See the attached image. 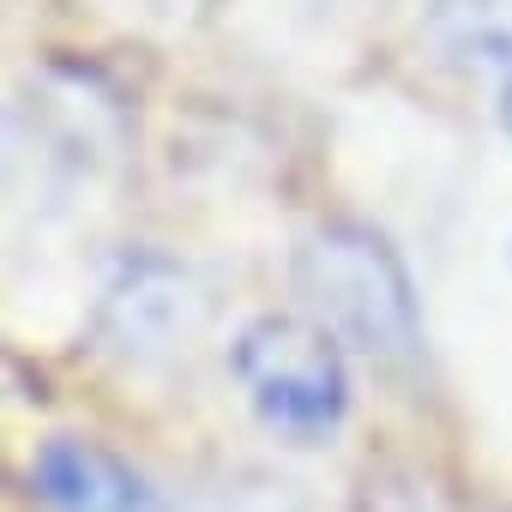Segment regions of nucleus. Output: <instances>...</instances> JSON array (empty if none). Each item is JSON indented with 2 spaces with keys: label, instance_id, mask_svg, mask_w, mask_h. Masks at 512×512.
Returning a JSON list of instances; mask_svg holds the SVG:
<instances>
[{
  "label": "nucleus",
  "instance_id": "1",
  "mask_svg": "<svg viewBox=\"0 0 512 512\" xmlns=\"http://www.w3.org/2000/svg\"><path fill=\"white\" fill-rule=\"evenodd\" d=\"M296 296L308 302L314 326L338 344L362 350L368 362H416L422 356V308L392 241L368 223H320L296 241L290 260Z\"/></svg>",
  "mask_w": 512,
  "mask_h": 512
},
{
  "label": "nucleus",
  "instance_id": "2",
  "mask_svg": "<svg viewBox=\"0 0 512 512\" xmlns=\"http://www.w3.org/2000/svg\"><path fill=\"white\" fill-rule=\"evenodd\" d=\"M229 368L266 428L290 440H326L350 410V374L338 338L302 314H260L229 344Z\"/></svg>",
  "mask_w": 512,
  "mask_h": 512
},
{
  "label": "nucleus",
  "instance_id": "3",
  "mask_svg": "<svg viewBox=\"0 0 512 512\" xmlns=\"http://www.w3.org/2000/svg\"><path fill=\"white\" fill-rule=\"evenodd\" d=\"M205 320V296L187 278V266L163 260V253H133L115 272V284L103 290V350H115L121 362H163L175 356Z\"/></svg>",
  "mask_w": 512,
  "mask_h": 512
},
{
  "label": "nucleus",
  "instance_id": "4",
  "mask_svg": "<svg viewBox=\"0 0 512 512\" xmlns=\"http://www.w3.org/2000/svg\"><path fill=\"white\" fill-rule=\"evenodd\" d=\"M31 488L49 512H169L139 464L85 434H49L31 458Z\"/></svg>",
  "mask_w": 512,
  "mask_h": 512
},
{
  "label": "nucleus",
  "instance_id": "5",
  "mask_svg": "<svg viewBox=\"0 0 512 512\" xmlns=\"http://www.w3.org/2000/svg\"><path fill=\"white\" fill-rule=\"evenodd\" d=\"M356 512H458V506H452V494H446L434 476L392 464V470H374V476L362 482Z\"/></svg>",
  "mask_w": 512,
  "mask_h": 512
},
{
  "label": "nucleus",
  "instance_id": "6",
  "mask_svg": "<svg viewBox=\"0 0 512 512\" xmlns=\"http://www.w3.org/2000/svg\"><path fill=\"white\" fill-rule=\"evenodd\" d=\"M500 127L512 133V73H506V85H500Z\"/></svg>",
  "mask_w": 512,
  "mask_h": 512
},
{
  "label": "nucleus",
  "instance_id": "7",
  "mask_svg": "<svg viewBox=\"0 0 512 512\" xmlns=\"http://www.w3.org/2000/svg\"><path fill=\"white\" fill-rule=\"evenodd\" d=\"M253 512H302V506H290V500H266V506H253Z\"/></svg>",
  "mask_w": 512,
  "mask_h": 512
}]
</instances>
